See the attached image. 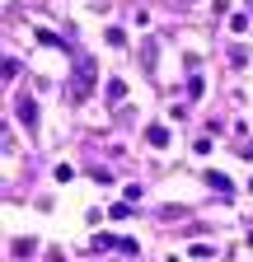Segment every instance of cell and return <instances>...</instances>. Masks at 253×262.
Returning a JSON list of instances; mask_svg holds the SVG:
<instances>
[{
    "label": "cell",
    "mask_w": 253,
    "mask_h": 262,
    "mask_svg": "<svg viewBox=\"0 0 253 262\" xmlns=\"http://www.w3.org/2000/svg\"><path fill=\"white\" fill-rule=\"evenodd\" d=\"M89 248H94V253H108V248H122V239H113V234H94Z\"/></svg>",
    "instance_id": "cell-3"
},
{
    "label": "cell",
    "mask_w": 253,
    "mask_h": 262,
    "mask_svg": "<svg viewBox=\"0 0 253 262\" xmlns=\"http://www.w3.org/2000/svg\"><path fill=\"white\" fill-rule=\"evenodd\" d=\"M202 89H206V84H202V75L193 71V75H187V98H202Z\"/></svg>",
    "instance_id": "cell-7"
},
{
    "label": "cell",
    "mask_w": 253,
    "mask_h": 262,
    "mask_svg": "<svg viewBox=\"0 0 253 262\" xmlns=\"http://www.w3.org/2000/svg\"><path fill=\"white\" fill-rule=\"evenodd\" d=\"M94 84H99V61H94V56H75V71H71V98H75V103H85V98L94 94Z\"/></svg>",
    "instance_id": "cell-1"
},
{
    "label": "cell",
    "mask_w": 253,
    "mask_h": 262,
    "mask_svg": "<svg viewBox=\"0 0 253 262\" xmlns=\"http://www.w3.org/2000/svg\"><path fill=\"white\" fill-rule=\"evenodd\" d=\"M248 187H253V183H248Z\"/></svg>",
    "instance_id": "cell-11"
},
{
    "label": "cell",
    "mask_w": 253,
    "mask_h": 262,
    "mask_svg": "<svg viewBox=\"0 0 253 262\" xmlns=\"http://www.w3.org/2000/svg\"><path fill=\"white\" fill-rule=\"evenodd\" d=\"M122 98H126V84H122V80H108V103L117 108V103H122Z\"/></svg>",
    "instance_id": "cell-4"
},
{
    "label": "cell",
    "mask_w": 253,
    "mask_h": 262,
    "mask_svg": "<svg viewBox=\"0 0 253 262\" xmlns=\"http://www.w3.org/2000/svg\"><path fill=\"white\" fill-rule=\"evenodd\" d=\"M145 141H150L155 150H169V141H174V136H169V126H160V122H155V126H145Z\"/></svg>",
    "instance_id": "cell-2"
},
{
    "label": "cell",
    "mask_w": 253,
    "mask_h": 262,
    "mask_svg": "<svg viewBox=\"0 0 253 262\" xmlns=\"http://www.w3.org/2000/svg\"><path fill=\"white\" fill-rule=\"evenodd\" d=\"M33 248H38V239H14V257H33Z\"/></svg>",
    "instance_id": "cell-5"
},
{
    "label": "cell",
    "mask_w": 253,
    "mask_h": 262,
    "mask_svg": "<svg viewBox=\"0 0 253 262\" xmlns=\"http://www.w3.org/2000/svg\"><path fill=\"white\" fill-rule=\"evenodd\" d=\"M19 117H24L28 126H33V122H38V108H33V98H24V103H19Z\"/></svg>",
    "instance_id": "cell-6"
},
{
    "label": "cell",
    "mask_w": 253,
    "mask_h": 262,
    "mask_svg": "<svg viewBox=\"0 0 253 262\" xmlns=\"http://www.w3.org/2000/svg\"><path fill=\"white\" fill-rule=\"evenodd\" d=\"M206 183H211V187H216V192H230V178H225V173H216V169H211V173H206Z\"/></svg>",
    "instance_id": "cell-8"
},
{
    "label": "cell",
    "mask_w": 253,
    "mask_h": 262,
    "mask_svg": "<svg viewBox=\"0 0 253 262\" xmlns=\"http://www.w3.org/2000/svg\"><path fill=\"white\" fill-rule=\"evenodd\" d=\"M108 215H113V220H126V215H132V206H126V202H117V206H108Z\"/></svg>",
    "instance_id": "cell-10"
},
{
    "label": "cell",
    "mask_w": 253,
    "mask_h": 262,
    "mask_svg": "<svg viewBox=\"0 0 253 262\" xmlns=\"http://www.w3.org/2000/svg\"><path fill=\"white\" fill-rule=\"evenodd\" d=\"M38 42H43V47H61V38H56V33H47V28H38Z\"/></svg>",
    "instance_id": "cell-9"
}]
</instances>
